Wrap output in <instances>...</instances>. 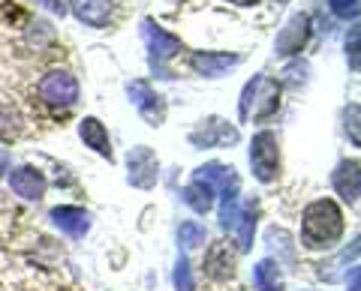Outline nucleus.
<instances>
[{"label": "nucleus", "instance_id": "15", "mask_svg": "<svg viewBox=\"0 0 361 291\" xmlns=\"http://www.w3.org/2000/svg\"><path fill=\"white\" fill-rule=\"evenodd\" d=\"M205 273L211 279H232L235 273V252L229 243H214L205 255Z\"/></svg>", "mask_w": 361, "mask_h": 291}, {"label": "nucleus", "instance_id": "2", "mask_svg": "<svg viewBox=\"0 0 361 291\" xmlns=\"http://www.w3.org/2000/svg\"><path fill=\"white\" fill-rule=\"evenodd\" d=\"M280 108V84L268 75H256L241 93V120H265Z\"/></svg>", "mask_w": 361, "mask_h": 291}, {"label": "nucleus", "instance_id": "28", "mask_svg": "<svg viewBox=\"0 0 361 291\" xmlns=\"http://www.w3.org/2000/svg\"><path fill=\"white\" fill-rule=\"evenodd\" d=\"M349 291H358V267H353V276H349Z\"/></svg>", "mask_w": 361, "mask_h": 291}, {"label": "nucleus", "instance_id": "6", "mask_svg": "<svg viewBox=\"0 0 361 291\" xmlns=\"http://www.w3.org/2000/svg\"><path fill=\"white\" fill-rule=\"evenodd\" d=\"M127 93L133 99V105L139 108V115L148 120L151 127H160V123L166 120V103H163V96L157 93L148 82H130L127 84Z\"/></svg>", "mask_w": 361, "mask_h": 291}, {"label": "nucleus", "instance_id": "20", "mask_svg": "<svg viewBox=\"0 0 361 291\" xmlns=\"http://www.w3.org/2000/svg\"><path fill=\"white\" fill-rule=\"evenodd\" d=\"M235 231H238V250L247 252L253 246V231H256V205H244L235 219Z\"/></svg>", "mask_w": 361, "mask_h": 291}, {"label": "nucleus", "instance_id": "16", "mask_svg": "<svg viewBox=\"0 0 361 291\" xmlns=\"http://www.w3.org/2000/svg\"><path fill=\"white\" fill-rule=\"evenodd\" d=\"M78 136H82V141L87 144V148H94L99 156H109V160H111L109 132H106V127L97 117H85L82 123H78Z\"/></svg>", "mask_w": 361, "mask_h": 291}, {"label": "nucleus", "instance_id": "27", "mask_svg": "<svg viewBox=\"0 0 361 291\" xmlns=\"http://www.w3.org/2000/svg\"><path fill=\"white\" fill-rule=\"evenodd\" d=\"M9 169V153L6 150H0V174H4Z\"/></svg>", "mask_w": 361, "mask_h": 291}, {"label": "nucleus", "instance_id": "3", "mask_svg": "<svg viewBox=\"0 0 361 291\" xmlns=\"http://www.w3.org/2000/svg\"><path fill=\"white\" fill-rule=\"evenodd\" d=\"M142 37L148 42V60H151V70L157 72V78H172L166 63L184 51V42L172 37V33H166L160 25H154L151 18L142 21Z\"/></svg>", "mask_w": 361, "mask_h": 291}, {"label": "nucleus", "instance_id": "13", "mask_svg": "<svg viewBox=\"0 0 361 291\" xmlns=\"http://www.w3.org/2000/svg\"><path fill=\"white\" fill-rule=\"evenodd\" d=\"M51 219L63 234H70V238H75V240L85 238V234L90 231V216H87V210H82V207H54Z\"/></svg>", "mask_w": 361, "mask_h": 291}, {"label": "nucleus", "instance_id": "9", "mask_svg": "<svg viewBox=\"0 0 361 291\" xmlns=\"http://www.w3.org/2000/svg\"><path fill=\"white\" fill-rule=\"evenodd\" d=\"M190 141L196 144V148H223V144H235L238 141V129L229 127V123H223L217 117H211L202 123V129L190 132Z\"/></svg>", "mask_w": 361, "mask_h": 291}, {"label": "nucleus", "instance_id": "4", "mask_svg": "<svg viewBox=\"0 0 361 291\" xmlns=\"http://www.w3.org/2000/svg\"><path fill=\"white\" fill-rule=\"evenodd\" d=\"M250 165L256 181L262 183H274L280 174V148H277V136L274 132H256L250 141Z\"/></svg>", "mask_w": 361, "mask_h": 291}, {"label": "nucleus", "instance_id": "14", "mask_svg": "<svg viewBox=\"0 0 361 291\" xmlns=\"http://www.w3.org/2000/svg\"><path fill=\"white\" fill-rule=\"evenodd\" d=\"M241 58L238 54H217V51H199L193 54V70L205 78H217L223 75L226 70H232V66H238Z\"/></svg>", "mask_w": 361, "mask_h": 291}, {"label": "nucleus", "instance_id": "19", "mask_svg": "<svg viewBox=\"0 0 361 291\" xmlns=\"http://www.w3.org/2000/svg\"><path fill=\"white\" fill-rule=\"evenodd\" d=\"M253 283L259 291H283V273H280V264L277 261H259L256 271H253Z\"/></svg>", "mask_w": 361, "mask_h": 291}, {"label": "nucleus", "instance_id": "18", "mask_svg": "<svg viewBox=\"0 0 361 291\" xmlns=\"http://www.w3.org/2000/svg\"><path fill=\"white\" fill-rule=\"evenodd\" d=\"M180 198H184V205H190L196 214H208V210L214 207V186L199 181V177H193V183L180 193Z\"/></svg>", "mask_w": 361, "mask_h": 291}, {"label": "nucleus", "instance_id": "7", "mask_svg": "<svg viewBox=\"0 0 361 291\" xmlns=\"http://www.w3.org/2000/svg\"><path fill=\"white\" fill-rule=\"evenodd\" d=\"M127 165H130V183L139 186V189H151L160 177V162L151 148H133L127 156Z\"/></svg>", "mask_w": 361, "mask_h": 291}, {"label": "nucleus", "instance_id": "17", "mask_svg": "<svg viewBox=\"0 0 361 291\" xmlns=\"http://www.w3.org/2000/svg\"><path fill=\"white\" fill-rule=\"evenodd\" d=\"M75 15L85 21L90 27H106L109 25V15H111V4L109 0H75L73 4Z\"/></svg>", "mask_w": 361, "mask_h": 291}, {"label": "nucleus", "instance_id": "1", "mask_svg": "<svg viewBox=\"0 0 361 291\" xmlns=\"http://www.w3.org/2000/svg\"><path fill=\"white\" fill-rule=\"evenodd\" d=\"M343 234V214L331 198H316L301 214V243L307 250H329Z\"/></svg>", "mask_w": 361, "mask_h": 291}, {"label": "nucleus", "instance_id": "10", "mask_svg": "<svg viewBox=\"0 0 361 291\" xmlns=\"http://www.w3.org/2000/svg\"><path fill=\"white\" fill-rule=\"evenodd\" d=\"M307 37H310V18L304 15V13L301 15H292L289 25L280 30L274 48H277L280 58H286V54H298L304 48V42H307Z\"/></svg>", "mask_w": 361, "mask_h": 291}, {"label": "nucleus", "instance_id": "8", "mask_svg": "<svg viewBox=\"0 0 361 291\" xmlns=\"http://www.w3.org/2000/svg\"><path fill=\"white\" fill-rule=\"evenodd\" d=\"M193 177H199V181L211 183L214 189H220L223 201L238 198V174H235V169H229V165L208 162V165H202V169H196V174H193Z\"/></svg>", "mask_w": 361, "mask_h": 291}, {"label": "nucleus", "instance_id": "29", "mask_svg": "<svg viewBox=\"0 0 361 291\" xmlns=\"http://www.w3.org/2000/svg\"><path fill=\"white\" fill-rule=\"evenodd\" d=\"M229 4H235V6H253V4H259V0H229Z\"/></svg>", "mask_w": 361, "mask_h": 291}, {"label": "nucleus", "instance_id": "12", "mask_svg": "<svg viewBox=\"0 0 361 291\" xmlns=\"http://www.w3.org/2000/svg\"><path fill=\"white\" fill-rule=\"evenodd\" d=\"M9 186H13L16 195L37 201L45 193V177L33 165H21V169H13V174H9Z\"/></svg>", "mask_w": 361, "mask_h": 291}, {"label": "nucleus", "instance_id": "21", "mask_svg": "<svg viewBox=\"0 0 361 291\" xmlns=\"http://www.w3.org/2000/svg\"><path fill=\"white\" fill-rule=\"evenodd\" d=\"M205 238H208V231H205V226H199V222H180V231H178V240H180V246H187V250H196V246H202L205 243Z\"/></svg>", "mask_w": 361, "mask_h": 291}, {"label": "nucleus", "instance_id": "25", "mask_svg": "<svg viewBox=\"0 0 361 291\" xmlns=\"http://www.w3.org/2000/svg\"><path fill=\"white\" fill-rule=\"evenodd\" d=\"M346 129L353 132V144H358L361 141V136H358V105H353L346 111Z\"/></svg>", "mask_w": 361, "mask_h": 291}, {"label": "nucleus", "instance_id": "26", "mask_svg": "<svg viewBox=\"0 0 361 291\" xmlns=\"http://www.w3.org/2000/svg\"><path fill=\"white\" fill-rule=\"evenodd\" d=\"M39 4H42V6H49L54 15H63V13H66V6L61 4V0H39Z\"/></svg>", "mask_w": 361, "mask_h": 291}, {"label": "nucleus", "instance_id": "11", "mask_svg": "<svg viewBox=\"0 0 361 291\" xmlns=\"http://www.w3.org/2000/svg\"><path fill=\"white\" fill-rule=\"evenodd\" d=\"M331 183L337 189L346 205H358V193H361V174H358V160H346L337 165V172L331 174Z\"/></svg>", "mask_w": 361, "mask_h": 291}, {"label": "nucleus", "instance_id": "22", "mask_svg": "<svg viewBox=\"0 0 361 291\" xmlns=\"http://www.w3.org/2000/svg\"><path fill=\"white\" fill-rule=\"evenodd\" d=\"M175 288L178 291H193V273H190V264H187V259H178V264H175Z\"/></svg>", "mask_w": 361, "mask_h": 291}, {"label": "nucleus", "instance_id": "5", "mask_svg": "<svg viewBox=\"0 0 361 291\" xmlns=\"http://www.w3.org/2000/svg\"><path fill=\"white\" fill-rule=\"evenodd\" d=\"M37 93L42 103H49V105H73L75 99H78V82L70 75V72H63V70H54L49 75H42L39 78V84H37Z\"/></svg>", "mask_w": 361, "mask_h": 291}, {"label": "nucleus", "instance_id": "23", "mask_svg": "<svg viewBox=\"0 0 361 291\" xmlns=\"http://www.w3.org/2000/svg\"><path fill=\"white\" fill-rule=\"evenodd\" d=\"M329 6L337 18H355L358 15V0H329Z\"/></svg>", "mask_w": 361, "mask_h": 291}, {"label": "nucleus", "instance_id": "24", "mask_svg": "<svg viewBox=\"0 0 361 291\" xmlns=\"http://www.w3.org/2000/svg\"><path fill=\"white\" fill-rule=\"evenodd\" d=\"M346 58H349V66H353V72H358V27H353V33H349Z\"/></svg>", "mask_w": 361, "mask_h": 291}]
</instances>
